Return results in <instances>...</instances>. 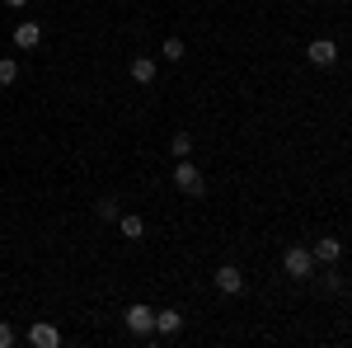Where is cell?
I'll list each match as a JSON object with an SVG mask.
<instances>
[{
    "label": "cell",
    "mask_w": 352,
    "mask_h": 348,
    "mask_svg": "<svg viewBox=\"0 0 352 348\" xmlns=\"http://www.w3.org/2000/svg\"><path fill=\"white\" fill-rule=\"evenodd\" d=\"M174 184L184 188L188 198H202V193H207V184H202V174H197V165H188V156H184V161L174 165Z\"/></svg>",
    "instance_id": "obj_1"
},
{
    "label": "cell",
    "mask_w": 352,
    "mask_h": 348,
    "mask_svg": "<svg viewBox=\"0 0 352 348\" xmlns=\"http://www.w3.org/2000/svg\"><path fill=\"white\" fill-rule=\"evenodd\" d=\"M282 268H287L292 278H310V268H315V254H310V249H300V245H292V249L282 254Z\"/></svg>",
    "instance_id": "obj_2"
},
{
    "label": "cell",
    "mask_w": 352,
    "mask_h": 348,
    "mask_svg": "<svg viewBox=\"0 0 352 348\" xmlns=\"http://www.w3.org/2000/svg\"><path fill=\"white\" fill-rule=\"evenodd\" d=\"M122 320H127V329H132V334H151V329H155V311L136 301V306H127V311H122Z\"/></svg>",
    "instance_id": "obj_3"
},
{
    "label": "cell",
    "mask_w": 352,
    "mask_h": 348,
    "mask_svg": "<svg viewBox=\"0 0 352 348\" xmlns=\"http://www.w3.org/2000/svg\"><path fill=\"white\" fill-rule=\"evenodd\" d=\"M305 57H310L315 66H333V61H338V43H333V38H315V43L305 48Z\"/></svg>",
    "instance_id": "obj_4"
},
{
    "label": "cell",
    "mask_w": 352,
    "mask_h": 348,
    "mask_svg": "<svg viewBox=\"0 0 352 348\" xmlns=\"http://www.w3.org/2000/svg\"><path fill=\"white\" fill-rule=\"evenodd\" d=\"M217 287H221L226 296H240V292H244V273H240L235 264H221V268H217Z\"/></svg>",
    "instance_id": "obj_5"
},
{
    "label": "cell",
    "mask_w": 352,
    "mask_h": 348,
    "mask_svg": "<svg viewBox=\"0 0 352 348\" xmlns=\"http://www.w3.org/2000/svg\"><path fill=\"white\" fill-rule=\"evenodd\" d=\"M38 43H43V24L24 19V24L14 28V48H38Z\"/></svg>",
    "instance_id": "obj_6"
},
{
    "label": "cell",
    "mask_w": 352,
    "mask_h": 348,
    "mask_svg": "<svg viewBox=\"0 0 352 348\" xmlns=\"http://www.w3.org/2000/svg\"><path fill=\"white\" fill-rule=\"evenodd\" d=\"M28 344H33V348H56V344H61V334H56L52 325H33V329H28Z\"/></svg>",
    "instance_id": "obj_7"
},
{
    "label": "cell",
    "mask_w": 352,
    "mask_h": 348,
    "mask_svg": "<svg viewBox=\"0 0 352 348\" xmlns=\"http://www.w3.org/2000/svg\"><path fill=\"white\" fill-rule=\"evenodd\" d=\"M320 264H338V254H343V240H315V249H310Z\"/></svg>",
    "instance_id": "obj_8"
},
{
    "label": "cell",
    "mask_w": 352,
    "mask_h": 348,
    "mask_svg": "<svg viewBox=\"0 0 352 348\" xmlns=\"http://www.w3.org/2000/svg\"><path fill=\"white\" fill-rule=\"evenodd\" d=\"M155 329H160V334H179V329H184V316H179V311H155Z\"/></svg>",
    "instance_id": "obj_9"
},
{
    "label": "cell",
    "mask_w": 352,
    "mask_h": 348,
    "mask_svg": "<svg viewBox=\"0 0 352 348\" xmlns=\"http://www.w3.org/2000/svg\"><path fill=\"white\" fill-rule=\"evenodd\" d=\"M132 81L136 85H151V81H155V61H151V57H136V61H132Z\"/></svg>",
    "instance_id": "obj_10"
},
{
    "label": "cell",
    "mask_w": 352,
    "mask_h": 348,
    "mask_svg": "<svg viewBox=\"0 0 352 348\" xmlns=\"http://www.w3.org/2000/svg\"><path fill=\"white\" fill-rule=\"evenodd\" d=\"M118 226H122L127 240H141V236H146V221H141V216H118Z\"/></svg>",
    "instance_id": "obj_11"
},
{
    "label": "cell",
    "mask_w": 352,
    "mask_h": 348,
    "mask_svg": "<svg viewBox=\"0 0 352 348\" xmlns=\"http://www.w3.org/2000/svg\"><path fill=\"white\" fill-rule=\"evenodd\" d=\"M184 52H188V48H184V38H164V48H160L164 61H184Z\"/></svg>",
    "instance_id": "obj_12"
},
{
    "label": "cell",
    "mask_w": 352,
    "mask_h": 348,
    "mask_svg": "<svg viewBox=\"0 0 352 348\" xmlns=\"http://www.w3.org/2000/svg\"><path fill=\"white\" fill-rule=\"evenodd\" d=\"M169 151H174V156L184 161V156L192 151V136H188V132H174V141H169Z\"/></svg>",
    "instance_id": "obj_13"
},
{
    "label": "cell",
    "mask_w": 352,
    "mask_h": 348,
    "mask_svg": "<svg viewBox=\"0 0 352 348\" xmlns=\"http://www.w3.org/2000/svg\"><path fill=\"white\" fill-rule=\"evenodd\" d=\"M94 216H99V221H113V216H118V203H113V198H99V203H94Z\"/></svg>",
    "instance_id": "obj_14"
},
{
    "label": "cell",
    "mask_w": 352,
    "mask_h": 348,
    "mask_svg": "<svg viewBox=\"0 0 352 348\" xmlns=\"http://www.w3.org/2000/svg\"><path fill=\"white\" fill-rule=\"evenodd\" d=\"M14 81H19V66L10 57H0V85H14Z\"/></svg>",
    "instance_id": "obj_15"
},
{
    "label": "cell",
    "mask_w": 352,
    "mask_h": 348,
    "mask_svg": "<svg viewBox=\"0 0 352 348\" xmlns=\"http://www.w3.org/2000/svg\"><path fill=\"white\" fill-rule=\"evenodd\" d=\"M14 344V329H10V325H0V348H10Z\"/></svg>",
    "instance_id": "obj_16"
},
{
    "label": "cell",
    "mask_w": 352,
    "mask_h": 348,
    "mask_svg": "<svg viewBox=\"0 0 352 348\" xmlns=\"http://www.w3.org/2000/svg\"><path fill=\"white\" fill-rule=\"evenodd\" d=\"M5 5H10V10H19V5H28V0H5Z\"/></svg>",
    "instance_id": "obj_17"
}]
</instances>
